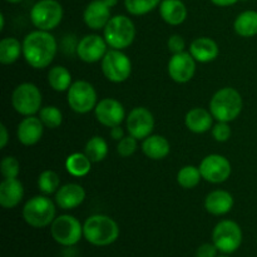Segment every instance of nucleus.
Segmentation results:
<instances>
[{"mask_svg": "<svg viewBox=\"0 0 257 257\" xmlns=\"http://www.w3.org/2000/svg\"><path fill=\"white\" fill-rule=\"evenodd\" d=\"M8 142H9V133H8V128L5 124H0V148L7 147Z\"/></svg>", "mask_w": 257, "mask_h": 257, "instance_id": "obj_40", "label": "nucleus"}, {"mask_svg": "<svg viewBox=\"0 0 257 257\" xmlns=\"http://www.w3.org/2000/svg\"><path fill=\"white\" fill-rule=\"evenodd\" d=\"M218 257H228V256H218Z\"/></svg>", "mask_w": 257, "mask_h": 257, "instance_id": "obj_46", "label": "nucleus"}, {"mask_svg": "<svg viewBox=\"0 0 257 257\" xmlns=\"http://www.w3.org/2000/svg\"><path fill=\"white\" fill-rule=\"evenodd\" d=\"M109 135H110V137H112L114 141H120L123 137H125L124 130H123L120 125H115V127L110 128Z\"/></svg>", "mask_w": 257, "mask_h": 257, "instance_id": "obj_41", "label": "nucleus"}, {"mask_svg": "<svg viewBox=\"0 0 257 257\" xmlns=\"http://www.w3.org/2000/svg\"><path fill=\"white\" fill-rule=\"evenodd\" d=\"M94 114L100 124L112 128L122 124L125 118V110L119 100L114 98H104L97 103Z\"/></svg>", "mask_w": 257, "mask_h": 257, "instance_id": "obj_16", "label": "nucleus"}, {"mask_svg": "<svg viewBox=\"0 0 257 257\" xmlns=\"http://www.w3.org/2000/svg\"><path fill=\"white\" fill-rule=\"evenodd\" d=\"M190 53L196 62L200 63H210L215 60L218 57V49L217 43L213 39L207 37L196 38L190 45Z\"/></svg>", "mask_w": 257, "mask_h": 257, "instance_id": "obj_23", "label": "nucleus"}, {"mask_svg": "<svg viewBox=\"0 0 257 257\" xmlns=\"http://www.w3.org/2000/svg\"><path fill=\"white\" fill-rule=\"evenodd\" d=\"M161 4V0H124V7L131 15L141 17L152 12Z\"/></svg>", "mask_w": 257, "mask_h": 257, "instance_id": "obj_33", "label": "nucleus"}, {"mask_svg": "<svg viewBox=\"0 0 257 257\" xmlns=\"http://www.w3.org/2000/svg\"><path fill=\"white\" fill-rule=\"evenodd\" d=\"M217 7H231V5L236 4L238 0H211Z\"/></svg>", "mask_w": 257, "mask_h": 257, "instance_id": "obj_42", "label": "nucleus"}, {"mask_svg": "<svg viewBox=\"0 0 257 257\" xmlns=\"http://www.w3.org/2000/svg\"><path fill=\"white\" fill-rule=\"evenodd\" d=\"M160 15L168 25H181L187 18V8L181 0H162Z\"/></svg>", "mask_w": 257, "mask_h": 257, "instance_id": "obj_24", "label": "nucleus"}, {"mask_svg": "<svg viewBox=\"0 0 257 257\" xmlns=\"http://www.w3.org/2000/svg\"><path fill=\"white\" fill-rule=\"evenodd\" d=\"M212 242L222 253H232L242 243V230L235 221L223 220L212 231Z\"/></svg>", "mask_w": 257, "mask_h": 257, "instance_id": "obj_10", "label": "nucleus"}, {"mask_svg": "<svg viewBox=\"0 0 257 257\" xmlns=\"http://www.w3.org/2000/svg\"><path fill=\"white\" fill-rule=\"evenodd\" d=\"M103 2H104L105 4L110 8V9H112V8H114L115 5L118 4V0H103Z\"/></svg>", "mask_w": 257, "mask_h": 257, "instance_id": "obj_43", "label": "nucleus"}, {"mask_svg": "<svg viewBox=\"0 0 257 257\" xmlns=\"http://www.w3.org/2000/svg\"><path fill=\"white\" fill-rule=\"evenodd\" d=\"M0 172L4 178H18L20 172V163L13 156H7L0 163Z\"/></svg>", "mask_w": 257, "mask_h": 257, "instance_id": "obj_35", "label": "nucleus"}, {"mask_svg": "<svg viewBox=\"0 0 257 257\" xmlns=\"http://www.w3.org/2000/svg\"><path fill=\"white\" fill-rule=\"evenodd\" d=\"M231 131L230 124L227 122H217L212 127V137L215 138L217 142H226V141L230 140L231 137Z\"/></svg>", "mask_w": 257, "mask_h": 257, "instance_id": "obj_37", "label": "nucleus"}, {"mask_svg": "<svg viewBox=\"0 0 257 257\" xmlns=\"http://www.w3.org/2000/svg\"><path fill=\"white\" fill-rule=\"evenodd\" d=\"M213 119L215 118L211 114L210 110L196 107L187 112L185 117V124L191 132L196 135H202L212 128Z\"/></svg>", "mask_w": 257, "mask_h": 257, "instance_id": "obj_22", "label": "nucleus"}, {"mask_svg": "<svg viewBox=\"0 0 257 257\" xmlns=\"http://www.w3.org/2000/svg\"><path fill=\"white\" fill-rule=\"evenodd\" d=\"M242 108V97L231 87L221 88L210 100V112L217 122H232L241 114Z\"/></svg>", "mask_w": 257, "mask_h": 257, "instance_id": "obj_3", "label": "nucleus"}, {"mask_svg": "<svg viewBox=\"0 0 257 257\" xmlns=\"http://www.w3.org/2000/svg\"><path fill=\"white\" fill-rule=\"evenodd\" d=\"M92 161L87 157L85 153L75 152L68 156L65 161V168L69 175L74 177H84L92 170Z\"/></svg>", "mask_w": 257, "mask_h": 257, "instance_id": "obj_29", "label": "nucleus"}, {"mask_svg": "<svg viewBox=\"0 0 257 257\" xmlns=\"http://www.w3.org/2000/svg\"><path fill=\"white\" fill-rule=\"evenodd\" d=\"M137 138L132 137V136H125L122 140L118 141L117 145V153L123 158L131 157L132 155H135V152L137 151L138 143Z\"/></svg>", "mask_w": 257, "mask_h": 257, "instance_id": "obj_36", "label": "nucleus"}, {"mask_svg": "<svg viewBox=\"0 0 257 257\" xmlns=\"http://www.w3.org/2000/svg\"><path fill=\"white\" fill-rule=\"evenodd\" d=\"M85 200V191L78 183H67L55 193V203L62 210H74Z\"/></svg>", "mask_w": 257, "mask_h": 257, "instance_id": "obj_19", "label": "nucleus"}, {"mask_svg": "<svg viewBox=\"0 0 257 257\" xmlns=\"http://www.w3.org/2000/svg\"><path fill=\"white\" fill-rule=\"evenodd\" d=\"M39 118L44 127L55 130L63 123V113L55 105H47L39 110Z\"/></svg>", "mask_w": 257, "mask_h": 257, "instance_id": "obj_34", "label": "nucleus"}, {"mask_svg": "<svg viewBox=\"0 0 257 257\" xmlns=\"http://www.w3.org/2000/svg\"><path fill=\"white\" fill-rule=\"evenodd\" d=\"M84 153L93 163L100 162L108 155V143L105 142L104 138L94 136L85 143Z\"/></svg>", "mask_w": 257, "mask_h": 257, "instance_id": "obj_30", "label": "nucleus"}, {"mask_svg": "<svg viewBox=\"0 0 257 257\" xmlns=\"http://www.w3.org/2000/svg\"><path fill=\"white\" fill-rule=\"evenodd\" d=\"M218 248L215 243H202L196 251V257H217Z\"/></svg>", "mask_w": 257, "mask_h": 257, "instance_id": "obj_39", "label": "nucleus"}, {"mask_svg": "<svg viewBox=\"0 0 257 257\" xmlns=\"http://www.w3.org/2000/svg\"><path fill=\"white\" fill-rule=\"evenodd\" d=\"M60 187V178L57 172L52 170L43 171L38 177V188L45 196L57 193Z\"/></svg>", "mask_w": 257, "mask_h": 257, "instance_id": "obj_32", "label": "nucleus"}, {"mask_svg": "<svg viewBox=\"0 0 257 257\" xmlns=\"http://www.w3.org/2000/svg\"><path fill=\"white\" fill-rule=\"evenodd\" d=\"M233 207V197L225 190H215L205 198V208L213 216H223Z\"/></svg>", "mask_w": 257, "mask_h": 257, "instance_id": "obj_21", "label": "nucleus"}, {"mask_svg": "<svg viewBox=\"0 0 257 257\" xmlns=\"http://www.w3.org/2000/svg\"><path fill=\"white\" fill-rule=\"evenodd\" d=\"M24 197V186L18 178H4L0 183V205L7 210L17 207Z\"/></svg>", "mask_w": 257, "mask_h": 257, "instance_id": "obj_20", "label": "nucleus"}, {"mask_svg": "<svg viewBox=\"0 0 257 257\" xmlns=\"http://www.w3.org/2000/svg\"><path fill=\"white\" fill-rule=\"evenodd\" d=\"M83 20L90 29H104L110 20V8L103 0H93L84 9Z\"/></svg>", "mask_w": 257, "mask_h": 257, "instance_id": "obj_18", "label": "nucleus"}, {"mask_svg": "<svg viewBox=\"0 0 257 257\" xmlns=\"http://www.w3.org/2000/svg\"><path fill=\"white\" fill-rule=\"evenodd\" d=\"M142 152L146 157L153 161H160L167 157L171 152V146L167 138L160 135H151L142 142Z\"/></svg>", "mask_w": 257, "mask_h": 257, "instance_id": "obj_25", "label": "nucleus"}, {"mask_svg": "<svg viewBox=\"0 0 257 257\" xmlns=\"http://www.w3.org/2000/svg\"><path fill=\"white\" fill-rule=\"evenodd\" d=\"M127 131L132 137L138 141L145 140L152 135L155 130V117L150 109L145 107L133 108L125 119Z\"/></svg>", "mask_w": 257, "mask_h": 257, "instance_id": "obj_13", "label": "nucleus"}, {"mask_svg": "<svg viewBox=\"0 0 257 257\" xmlns=\"http://www.w3.org/2000/svg\"><path fill=\"white\" fill-rule=\"evenodd\" d=\"M50 235L57 243L70 247L82 238L83 225L74 216L60 215L50 225Z\"/></svg>", "mask_w": 257, "mask_h": 257, "instance_id": "obj_8", "label": "nucleus"}, {"mask_svg": "<svg viewBox=\"0 0 257 257\" xmlns=\"http://www.w3.org/2000/svg\"><path fill=\"white\" fill-rule=\"evenodd\" d=\"M108 44L104 37L97 34H88L77 43L75 54L85 63H97L104 58L108 52Z\"/></svg>", "mask_w": 257, "mask_h": 257, "instance_id": "obj_14", "label": "nucleus"}, {"mask_svg": "<svg viewBox=\"0 0 257 257\" xmlns=\"http://www.w3.org/2000/svg\"><path fill=\"white\" fill-rule=\"evenodd\" d=\"M42 92L33 83H22L13 90V108L15 109V112L24 117L39 113V110L42 109Z\"/></svg>", "mask_w": 257, "mask_h": 257, "instance_id": "obj_7", "label": "nucleus"}, {"mask_svg": "<svg viewBox=\"0 0 257 257\" xmlns=\"http://www.w3.org/2000/svg\"><path fill=\"white\" fill-rule=\"evenodd\" d=\"M58 50V43L50 32L34 30L23 40V57L25 62L34 69H44L54 60Z\"/></svg>", "mask_w": 257, "mask_h": 257, "instance_id": "obj_1", "label": "nucleus"}, {"mask_svg": "<svg viewBox=\"0 0 257 257\" xmlns=\"http://www.w3.org/2000/svg\"><path fill=\"white\" fill-rule=\"evenodd\" d=\"M201 178H202V175H201L200 168L192 165L185 166L177 173L178 185L185 190H191V188H195L196 186H198Z\"/></svg>", "mask_w": 257, "mask_h": 257, "instance_id": "obj_31", "label": "nucleus"}, {"mask_svg": "<svg viewBox=\"0 0 257 257\" xmlns=\"http://www.w3.org/2000/svg\"><path fill=\"white\" fill-rule=\"evenodd\" d=\"M95 88L87 80L73 82L67 92V100L70 109L78 114H85L93 110L97 105Z\"/></svg>", "mask_w": 257, "mask_h": 257, "instance_id": "obj_9", "label": "nucleus"}, {"mask_svg": "<svg viewBox=\"0 0 257 257\" xmlns=\"http://www.w3.org/2000/svg\"><path fill=\"white\" fill-rule=\"evenodd\" d=\"M233 29L236 34L242 38H252L257 35V12L256 10H246L237 15Z\"/></svg>", "mask_w": 257, "mask_h": 257, "instance_id": "obj_26", "label": "nucleus"}, {"mask_svg": "<svg viewBox=\"0 0 257 257\" xmlns=\"http://www.w3.org/2000/svg\"><path fill=\"white\" fill-rule=\"evenodd\" d=\"M103 75L112 83H123L131 77L132 62L123 50L110 49L102 59Z\"/></svg>", "mask_w": 257, "mask_h": 257, "instance_id": "obj_11", "label": "nucleus"}, {"mask_svg": "<svg viewBox=\"0 0 257 257\" xmlns=\"http://www.w3.org/2000/svg\"><path fill=\"white\" fill-rule=\"evenodd\" d=\"M0 22H2V25H0V30H4V28H5L4 14H0Z\"/></svg>", "mask_w": 257, "mask_h": 257, "instance_id": "obj_44", "label": "nucleus"}, {"mask_svg": "<svg viewBox=\"0 0 257 257\" xmlns=\"http://www.w3.org/2000/svg\"><path fill=\"white\" fill-rule=\"evenodd\" d=\"M83 236L93 246L104 247L119 237L118 223L107 215H92L83 223Z\"/></svg>", "mask_w": 257, "mask_h": 257, "instance_id": "obj_2", "label": "nucleus"}, {"mask_svg": "<svg viewBox=\"0 0 257 257\" xmlns=\"http://www.w3.org/2000/svg\"><path fill=\"white\" fill-rule=\"evenodd\" d=\"M63 14V7L57 0H39L30 10V20L37 29L50 32L62 23Z\"/></svg>", "mask_w": 257, "mask_h": 257, "instance_id": "obj_6", "label": "nucleus"}, {"mask_svg": "<svg viewBox=\"0 0 257 257\" xmlns=\"http://www.w3.org/2000/svg\"><path fill=\"white\" fill-rule=\"evenodd\" d=\"M103 37H104L108 47H110L112 49H127L135 42V23L125 15L112 17L103 29Z\"/></svg>", "mask_w": 257, "mask_h": 257, "instance_id": "obj_4", "label": "nucleus"}, {"mask_svg": "<svg viewBox=\"0 0 257 257\" xmlns=\"http://www.w3.org/2000/svg\"><path fill=\"white\" fill-rule=\"evenodd\" d=\"M48 83L55 92H68L72 85V74L63 65H55L48 72Z\"/></svg>", "mask_w": 257, "mask_h": 257, "instance_id": "obj_27", "label": "nucleus"}, {"mask_svg": "<svg viewBox=\"0 0 257 257\" xmlns=\"http://www.w3.org/2000/svg\"><path fill=\"white\" fill-rule=\"evenodd\" d=\"M8 3H12V4H18V3L23 2V0H7Z\"/></svg>", "mask_w": 257, "mask_h": 257, "instance_id": "obj_45", "label": "nucleus"}, {"mask_svg": "<svg viewBox=\"0 0 257 257\" xmlns=\"http://www.w3.org/2000/svg\"><path fill=\"white\" fill-rule=\"evenodd\" d=\"M43 133H44V124L40 118L35 115H28L18 124V141L27 147L37 145L42 140Z\"/></svg>", "mask_w": 257, "mask_h": 257, "instance_id": "obj_17", "label": "nucleus"}, {"mask_svg": "<svg viewBox=\"0 0 257 257\" xmlns=\"http://www.w3.org/2000/svg\"><path fill=\"white\" fill-rule=\"evenodd\" d=\"M167 47H168V50H170L172 54H177V53L185 52L186 42L181 35L173 34L168 38Z\"/></svg>", "mask_w": 257, "mask_h": 257, "instance_id": "obj_38", "label": "nucleus"}, {"mask_svg": "<svg viewBox=\"0 0 257 257\" xmlns=\"http://www.w3.org/2000/svg\"><path fill=\"white\" fill-rule=\"evenodd\" d=\"M171 79L180 84L188 83L196 73V59L190 52H181L172 54L167 65Z\"/></svg>", "mask_w": 257, "mask_h": 257, "instance_id": "obj_15", "label": "nucleus"}, {"mask_svg": "<svg viewBox=\"0 0 257 257\" xmlns=\"http://www.w3.org/2000/svg\"><path fill=\"white\" fill-rule=\"evenodd\" d=\"M55 203L48 196H34L23 207V218L34 228H44L55 220Z\"/></svg>", "mask_w": 257, "mask_h": 257, "instance_id": "obj_5", "label": "nucleus"}, {"mask_svg": "<svg viewBox=\"0 0 257 257\" xmlns=\"http://www.w3.org/2000/svg\"><path fill=\"white\" fill-rule=\"evenodd\" d=\"M23 54V43L17 38H4L0 42V63L10 65L17 62Z\"/></svg>", "mask_w": 257, "mask_h": 257, "instance_id": "obj_28", "label": "nucleus"}, {"mask_svg": "<svg viewBox=\"0 0 257 257\" xmlns=\"http://www.w3.org/2000/svg\"><path fill=\"white\" fill-rule=\"evenodd\" d=\"M200 171L202 178L210 183H222L230 178L232 167L225 156L208 155L201 161Z\"/></svg>", "mask_w": 257, "mask_h": 257, "instance_id": "obj_12", "label": "nucleus"}]
</instances>
